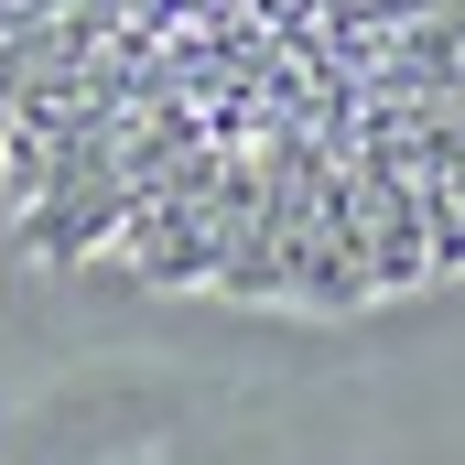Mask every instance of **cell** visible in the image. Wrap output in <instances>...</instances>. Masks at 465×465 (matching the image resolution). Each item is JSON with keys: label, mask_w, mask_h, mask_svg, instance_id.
I'll use <instances>...</instances> for the list:
<instances>
[{"label": "cell", "mask_w": 465, "mask_h": 465, "mask_svg": "<svg viewBox=\"0 0 465 465\" xmlns=\"http://www.w3.org/2000/svg\"><path fill=\"white\" fill-rule=\"evenodd\" d=\"M347 206H357L368 292H411V282H433V260H422V195H411V163H401L390 130H357V141H347Z\"/></svg>", "instance_id": "6da1fadb"}]
</instances>
